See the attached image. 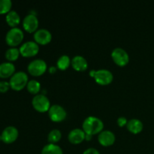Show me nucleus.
Here are the masks:
<instances>
[{"instance_id": "1", "label": "nucleus", "mask_w": 154, "mask_h": 154, "mask_svg": "<svg viewBox=\"0 0 154 154\" xmlns=\"http://www.w3.org/2000/svg\"><path fill=\"white\" fill-rule=\"evenodd\" d=\"M83 130L86 134L90 135L99 134L102 131H103L104 123L101 119L94 116L87 117L84 120L82 124Z\"/></svg>"}, {"instance_id": "2", "label": "nucleus", "mask_w": 154, "mask_h": 154, "mask_svg": "<svg viewBox=\"0 0 154 154\" xmlns=\"http://www.w3.org/2000/svg\"><path fill=\"white\" fill-rule=\"evenodd\" d=\"M29 82L28 75L23 71L17 72L12 75L9 80L11 88L15 91H20L26 87Z\"/></svg>"}, {"instance_id": "3", "label": "nucleus", "mask_w": 154, "mask_h": 154, "mask_svg": "<svg viewBox=\"0 0 154 154\" xmlns=\"http://www.w3.org/2000/svg\"><path fill=\"white\" fill-rule=\"evenodd\" d=\"M24 33L19 27L11 28L5 35V42L11 48H16L23 42Z\"/></svg>"}, {"instance_id": "4", "label": "nucleus", "mask_w": 154, "mask_h": 154, "mask_svg": "<svg viewBox=\"0 0 154 154\" xmlns=\"http://www.w3.org/2000/svg\"><path fill=\"white\" fill-rule=\"evenodd\" d=\"M48 69L47 63L42 59H35L29 63L27 70L33 76H40L43 75Z\"/></svg>"}, {"instance_id": "5", "label": "nucleus", "mask_w": 154, "mask_h": 154, "mask_svg": "<svg viewBox=\"0 0 154 154\" xmlns=\"http://www.w3.org/2000/svg\"><path fill=\"white\" fill-rule=\"evenodd\" d=\"M32 106L38 112H46L51 108L49 99L43 94H37L32 99Z\"/></svg>"}, {"instance_id": "6", "label": "nucleus", "mask_w": 154, "mask_h": 154, "mask_svg": "<svg viewBox=\"0 0 154 154\" xmlns=\"http://www.w3.org/2000/svg\"><path fill=\"white\" fill-rule=\"evenodd\" d=\"M111 57L114 63L119 66H125L129 62V56L127 51L122 48H116L111 52Z\"/></svg>"}, {"instance_id": "7", "label": "nucleus", "mask_w": 154, "mask_h": 154, "mask_svg": "<svg viewBox=\"0 0 154 154\" xmlns=\"http://www.w3.org/2000/svg\"><path fill=\"white\" fill-rule=\"evenodd\" d=\"M20 55L24 57H34L38 53L39 46L38 44L35 41H28L21 45L19 48Z\"/></svg>"}, {"instance_id": "8", "label": "nucleus", "mask_w": 154, "mask_h": 154, "mask_svg": "<svg viewBox=\"0 0 154 154\" xmlns=\"http://www.w3.org/2000/svg\"><path fill=\"white\" fill-rule=\"evenodd\" d=\"M48 116L53 122H62L66 118L67 112L63 106L60 105H51L48 110Z\"/></svg>"}, {"instance_id": "9", "label": "nucleus", "mask_w": 154, "mask_h": 154, "mask_svg": "<svg viewBox=\"0 0 154 154\" xmlns=\"http://www.w3.org/2000/svg\"><path fill=\"white\" fill-rule=\"evenodd\" d=\"M94 79L96 82L100 85H108L113 81L114 75L111 71L105 69H102L96 71Z\"/></svg>"}, {"instance_id": "10", "label": "nucleus", "mask_w": 154, "mask_h": 154, "mask_svg": "<svg viewBox=\"0 0 154 154\" xmlns=\"http://www.w3.org/2000/svg\"><path fill=\"white\" fill-rule=\"evenodd\" d=\"M19 131L15 126H8L5 128L1 133L2 141L5 144H11L17 139Z\"/></svg>"}, {"instance_id": "11", "label": "nucleus", "mask_w": 154, "mask_h": 154, "mask_svg": "<svg viewBox=\"0 0 154 154\" xmlns=\"http://www.w3.org/2000/svg\"><path fill=\"white\" fill-rule=\"evenodd\" d=\"M39 21L37 16L33 14H29L23 20V27L28 32H35L38 29Z\"/></svg>"}, {"instance_id": "12", "label": "nucleus", "mask_w": 154, "mask_h": 154, "mask_svg": "<svg viewBox=\"0 0 154 154\" xmlns=\"http://www.w3.org/2000/svg\"><path fill=\"white\" fill-rule=\"evenodd\" d=\"M33 36H34L35 42L38 45H47L52 40V34L47 29H38L34 32Z\"/></svg>"}, {"instance_id": "13", "label": "nucleus", "mask_w": 154, "mask_h": 154, "mask_svg": "<svg viewBox=\"0 0 154 154\" xmlns=\"http://www.w3.org/2000/svg\"><path fill=\"white\" fill-rule=\"evenodd\" d=\"M116 137L114 132L110 130H103L99 134L98 141L103 147H110L115 142Z\"/></svg>"}, {"instance_id": "14", "label": "nucleus", "mask_w": 154, "mask_h": 154, "mask_svg": "<svg viewBox=\"0 0 154 154\" xmlns=\"http://www.w3.org/2000/svg\"><path fill=\"white\" fill-rule=\"evenodd\" d=\"M86 138V133L83 129H74L69 132L68 135L69 141L72 144H81Z\"/></svg>"}, {"instance_id": "15", "label": "nucleus", "mask_w": 154, "mask_h": 154, "mask_svg": "<svg viewBox=\"0 0 154 154\" xmlns=\"http://www.w3.org/2000/svg\"><path fill=\"white\" fill-rule=\"evenodd\" d=\"M15 66L11 62H4L0 63V78H11L15 73Z\"/></svg>"}, {"instance_id": "16", "label": "nucleus", "mask_w": 154, "mask_h": 154, "mask_svg": "<svg viewBox=\"0 0 154 154\" xmlns=\"http://www.w3.org/2000/svg\"><path fill=\"white\" fill-rule=\"evenodd\" d=\"M72 66L78 72L85 71L88 68V62L81 55H76L72 59Z\"/></svg>"}, {"instance_id": "17", "label": "nucleus", "mask_w": 154, "mask_h": 154, "mask_svg": "<svg viewBox=\"0 0 154 154\" xmlns=\"http://www.w3.org/2000/svg\"><path fill=\"white\" fill-rule=\"evenodd\" d=\"M126 128L131 133L138 134L144 129V124L138 119H131V120H128Z\"/></svg>"}, {"instance_id": "18", "label": "nucleus", "mask_w": 154, "mask_h": 154, "mask_svg": "<svg viewBox=\"0 0 154 154\" xmlns=\"http://www.w3.org/2000/svg\"><path fill=\"white\" fill-rule=\"evenodd\" d=\"M5 21L11 28L17 27V25L20 23V16L16 11L11 10L8 13L6 14Z\"/></svg>"}, {"instance_id": "19", "label": "nucleus", "mask_w": 154, "mask_h": 154, "mask_svg": "<svg viewBox=\"0 0 154 154\" xmlns=\"http://www.w3.org/2000/svg\"><path fill=\"white\" fill-rule=\"evenodd\" d=\"M41 154H63V151L57 144L49 143L44 146Z\"/></svg>"}, {"instance_id": "20", "label": "nucleus", "mask_w": 154, "mask_h": 154, "mask_svg": "<svg viewBox=\"0 0 154 154\" xmlns=\"http://www.w3.org/2000/svg\"><path fill=\"white\" fill-rule=\"evenodd\" d=\"M71 64H72V60L70 59L69 56L66 55V54L60 56L57 62V68L60 69V70H66L70 66Z\"/></svg>"}, {"instance_id": "21", "label": "nucleus", "mask_w": 154, "mask_h": 154, "mask_svg": "<svg viewBox=\"0 0 154 154\" xmlns=\"http://www.w3.org/2000/svg\"><path fill=\"white\" fill-rule=\"evenodd\" d=\"M20 55V50L17 48H10L5 51V56L6 60L8 62H12L16 61L18 58H19V56Z\"/></svg>"}, {"instance_id": "22", "label": "nucleus", "mask_w": 154, "mask_h": 154, "mask_svg": "<svg viewBox=\"0 0 154 154\" xmlns=\"http://www.w3.org/2000/svg\"><path fill=\"white\" fill-rule=\"evenodd\" d=\"M26 88L30 93L37 95L41 90V84L37 80H29L26 85Z\"/></svg>"}, {"instance_id": "23", "label": "nucleus", "mask_w": 154, "mask_h": 154, "mask_svg": "<svg viewBox=\"0 0 154 154\" xmlns=\"http://www.w3.org/2000/svg\"><path fill=\"white\" fill-rule=\"evenodd\" d=\"M62 138V133L60 130L57 129H52L48 135V140L51 144H56L60 141Z\"/></svg>"}, {"instance_id": "24", "label": "nucleus", "mask_w": 154, "mask_h": 154, "mask_svg": "<svg viewBox=\"0 0 154 154\" xmlns=\"http://www.w3.org/2000/svg\"><path fill=\"white\" fill-rule=\"evenodd\" d=\"M12 2L11 0H0V14H6L11 10Z\"/></svg>"}, {"instance_id": "25", "label": "nucleus", "mask_w": 154, "mask_h": 154, "mask_svg": "<svg viewBox=\"0 0 154 154\" xmlns=\"http://www.w3.org/2000/svg\"><path fill=\"white\" fill-rule=\"evenodd\" d=\"M11 88L9 81H0V93H5L9 90Z\"/></svg>"}, {"instance_id": "26", "label": "nucleus", "mask_w": 154, "mask_h": 154, "mask_svg": "<svg viewBox=\"0 0 154 154\" xmlns=\"http://www.w3.org/2000/svg\"><path fill=\"white\" fill-rule=\"evenodd\" d=\"M117 123L119 126H120V127H123L124 126H126V124H127L128 123V120L126 117H118V119H117Z\"/></svg>"}, {"instance_id": "27", "label": "nucleus", "mask_w": 154, "mask_h": 154, "mask_svg": "<svg viewBox=\"0 0 154 154\" xmlns=\"http://www.w3.org/2000/svg\"><path fill=\"white\" fill-rule=\"evenodd\" d=\"M83 154H100L99 150L96 148H93V147H90V148H87V150H85L84 151Z\"/></svg>"}, {"instance_id": "28", "label": "nucleus", "mask_w": 154, "mask_h": 154, "mask_svg": "<svg viewBox=\"0 0 154 154\" xmlns=\"http://www.w3.org/2000/svg\"><path fill=\"white\" fill-rule=\"evenodd\" d=\"M56 71H57V68L55 66H51L49 68V72L51 73H54V72H56Z\"/></svg>"}, {"instance_id": "29", "label": "nucleus", "mask_w": 154, "mask_h": 154, "mask_svg": "<svg viewBox=\"0 0 154 154\" xmlns=\"http://www.w3.org/2000/svg\"><path fill=\"white\" fill-rule=\"evenodd\" d=\"M92 136H93V135H87V134H86V138H87V140H90V139H91Z\"/></svg>"}, {"instance_id": "30", "label": "nucleus", "mask_w": 154, "mask_h": 154, "mask_svg": "<svg viewBox=\"0 0 154 154\" xmlns=\"http://www.w3.org/2000/svg\"><path fill=\"white\" fill-rule=\"evenodd\" d=\"M2 141V138H1V135H0V141Z\"/></svg>"}]
</instances>
